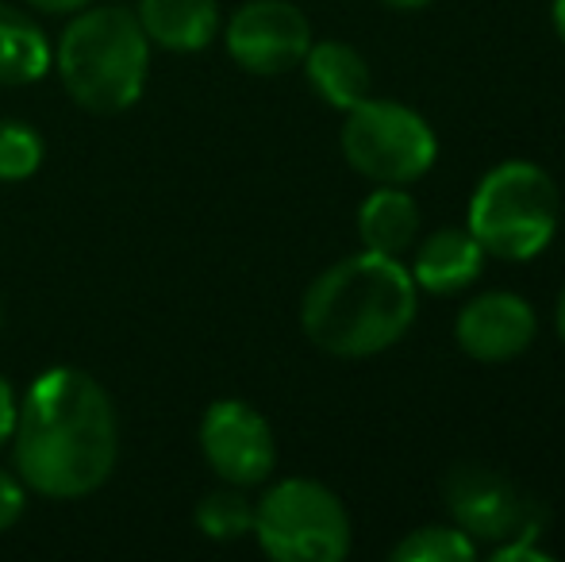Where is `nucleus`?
<instances>
[{"label":"nucleus","mask_w":565,"mask_h":562,"mask_svg":"<svg viewBox=\"0 0 565 562\" xmlns=\"http://www.w3.org/2000/svg\"><path fill=\"white\" fill-rule=\"evenodd\" d=\"M358 235L373 255L401 258L419 235V204L404 185H381L358 209Z\"/></svg>","instance_id":"nucleus-13"},{"label":"nucleus","mask_w":565,"mask_h":562,"mask_svg":"<svg viewBox=\"0 0 565 562\" xmlns=\"http://www.w3.org/2000/svg\"><path fill=\"white\" fill-rule=\"evenodd\" d=\"M139 23L150 43L166 51L193 54L216 39V0H139Z\"/></svg>","instance_id":"nucleus-12"},{"label":"nucleus","mask_w":565,"mask_h":562,"mask_svg":"<svg viewBox=\"0 0 565 562\" xmlns=\"http://www.w3.org/2000/svg\"><path fill=\"white\" fill-rule=\"evenodd\" d=\"M15 474L43 497H85L105 486L119 455L113 397L97 378L54 367L15 405L12 424Z\"/></svg>","instance_id":"nucleus-1"},{"label":"nucleus","mask_w":565,"mask_h":562,"mask_svg":"<svg viewBox=\"0 0 565 562\" xmlns=\"http://www.w3.org/2000/svg\"><path fill=\"white\" fill-rule=\"evenodd\" d=\"M51 43L31 15L0 4V85H31L51 70Z\"/></svg>","instance_id":"nucleus-15"},{"label":"nucleus","mask_w":565,"mask_h":562,"mask_svg":"<svg viewBox=\"0 0 565 562\" xmlns=\"http://www.w3.org/2000/svg\"><path fill=\"white\" fill-rule=\"evenodd\" d=\"M20 512H23V481L0 470V532H8L20 520Z\"/></svg>","instance_id":"nucleus-19"},{"label":"nucleus","mask_w":565,"mask_h":562,"mask_svg":"<svg viewBox=\"0 0 565 562\" xmlns=\"http://www.w3.org/2000/svg\"><path fill=\"white\" fill-rule=\"evenodd\" d=\"M419 289L408 266L388 255H350L308 285L300 324L320 351L335 359H370L408 336Z\"/></svg>","instance_id":"nucleus-2"},{"label":"nucleus","mask_w":565,"mask_h":562,"mask_svg":"<svg viewBox=\"0 0 565 562\" xmlns=\"http://www.w3.org/2000/svg\"><path fill=\"white\" fill-rule=\"evenodd\" d=\"M305 70H308L312 89L320 93L331 108L347 113L358 100L370 97V66H365V59L350 43H339V39L312 43L305 54Z\"/></svg>","instance_id":"nucleus-14"},{"label":"nucleus","mask_w":565,"mask_h":562,"mask_svg":"<svg viewBox=\"0 0 565 562\" xmlns=\"http://www.w3.org/2000/svg\"><path fill=\"white\" fill-rule=\"evenodd\" d=\"M28 4L39 12H82L89 0H28Z\"/></svg>","instance_id":"nucleus-21"},{"label":"nucleus","mask_w":565,"mask_h":562,"mask_svg":"<svg viewBox=\"0 0 565 562\" xmlns=\"http://www.w3.org/2000/svg\"><path fill=\"white\" fill-rule=\"evenodd\" d=\"M554 31H558L565 43V0H554Z\"/></svg>","instance_id":"nucleus-23"},{"label":"nucleus","mask_w":565,"mask_h":562,"mask_svg":"<svg viewBox=\"0 0 565 562\" xmlns=\"http://www.w3.org/2000/svg\"><path fill=\"white\" fill-rule=\"evenodd\" d=\"M381 4H388V8H401V12H416V8L431 4V0H381Z\"/></svg>","instance_id":"nucleus-22"},{"label":"nucleus","mask_w":565,"mask_h":562,"mask_svg":"<svg viewBox=\"0 0 565 562\" xmlns=\"http://www.w3.org/2000/svg\"><path fill=\"white\" fill-rule=\"evenodd\" d=\"M342 155L377 185H412L435 166L439 142L416 108L401 100H358L342 124Z\"/></svg>","instance_id":"nucleus-6"},{"label":"nucleus","mask_w":565,"mask_h":562,"mask_svg":"<svg viewBox=\"0 0 565 562\" xmlns=\"http://www.w3.org/2000/svg\"><path fill=\"white\" fill-rule=\"evenodd\" d=\"M196 528H201L209 540L231 543L243 540V536L254 532V505L246 501L238 489H216L209 494L201 505H196Z\"/></svg>","instance_id":"nucleus-17"},{"label":"nucleus","mask_w":565,"mask_h":562,"mask_svg":"<svg viewBox=\"0 0 565 562\" xmlns=\"http://www.w3.org/2000/svg\"><path fill=\"white\" fill-rule=\"evenodd\" d=\"M201 450L231 486H258L277 463L274 427L246 401H216L201 421Z\"/></svg>","instance_id":"nucleus-9"},{"label":"nucleus","mask_w":565,"mask_h":562,"mask_svg":"<svg viewBox=\"0 0 565 562\" xmlns=\"http://www.w3.org/2000/svg\"><path fill=\"white\" fill-rule=\"evenodd\" d=\"M43 166V139L35 128L0 120V181H23Z\"/></svg>","instance_id":"nucleus-18"},{"label":"nucleus","mask_w":565,"mask_h":562,"mask_svg":"<svg viewBox=\"0 0 565 562\" xmlns=\"http://www.w3.org/2000/svg\"><path fill=\"white\" fill-rule=\"evenodd\" d=\"M443 497L454 524L473 543H492V548L527 543L539 540V532L546 528V509L539 505V497L481 463L454 466L443 481Z\"/></svg>","instance_id":"nucleus-7"},{"label":"nucleus","mask_w":565,"mask_h":562,"mask_svg":"<svg viewBox=\"0 0 565 562\" xmlns=\"http://www.w3.org/2000/svg\"><path fill=\"white\" fill-rule=\"evenodd\" d=\"M558 185L535 162H500L477 181L469 201V232L484 255L527 263L551 247L558 232Z\"/></svg>","instance_id":"nucleus-4"},{"label":"nucleus","mask_w":565,"mask_h":562,"mask_svg":"<svg viewBox=\"0 0 565 562\" xmlns=\"http://www.w3.org/2000/svg\"><path fill=\"white\" fill-rule=\"evenodd\" d=\"M396 562H469L477 559V543L461 532L458 524H431L408 532L401 543L393 548Z\"/></svg>","instance_id":"nucleus-16"},{"label":"nucleus","mask_w":565,"mask_h":562,"mask_svg":"<svg viewBox=\"0 0 565 562\" xmlns=\"http://www.w3.org/2000/svg\"><path fill=\"white\" fill-rule=\"evenodd\" d=\"M535 308L515 293H481L458 312V347L477 362H508L520 359L535 343Z\"/></svg>","instance_id":"nucleus-10"},{"label":"nucleus","mask_w":565,"mask_h":562,"mask_svg":"<svg viewBox=\"0 0 565 562\" xmlns=\"http://www.w3.org/2000/svg\"><path fill=\"white\" fill-rule=\"evenodd\" d=\"M58 77L89 113H124L147 89L150 39L127 8H85L58 39Z\"/></svg>","instance_id":"nucleus-3"},{"label":"nucleus","mask_w":565,"mask_h":562,"mask_svg":"<svg viewBox=\"0 0 565 562\" xmlns=\"http://www.w3.org/2000/svg\"><path fill=\"white\" fill-rule=\"evenodd\" d=\"M554 324H558V336H562V343H565V289H562V297H558V312H554Z\"/></svg>","instance_id":"nucleus-24"},{"label":"nucleus","mask_w":565,"mask_h":562,"mask_svg":"<svg viewBox=\"0 0 565 562\" xmlns=\"http://www.w3.org/2000/svg\"><path fill=\"white\" fill-rule=\"evenodd\" d=\"M481 266L484 247L473 240L469 227H439V232H431L419 243L408 274L416 282V289L447 297V293H458L481 278Z\"/></svg>","instance_id":"nucleus-11"},{"label":"nucleus","mask_w":565,"mask_h":562,"mask_svg":"<svg viewBox=\"0 0 565 562\" xmlns=\"http://www.w3.org/2000/svg\"><path fill=\"white\" fill-rule=\"evenodd\" d=\"M12 424H15V397H12V385L0 374V443L12 439Z\"/></svg>","instance_id":"nucleus-20"},{"label":"nucleus","mask_w":565,"mask_h":562,"mask_svg":"<svg viewBox=\"0 0 565 562\" xmlns=\"http://www.w3.org/2000/svg\"><path fill=\"white\" fill-rule=\"evenodd\" d=\"M254 536L277 562H339L350 551V517L328 486L285 478L254 505Z\"/></svg>","instance_id":"nucleus-5"},{"label":"nucleus","mask_w":565,"mask_h":562,"mask_svg":"<svg viewBox=\"0 0 565 562\" xmlns=\"http://www.w3.org/2000/svg\"><path fill=\"white\" fill-rule=\"evenodd\" d=\"M312 46V23L289 0H250L227 23V54L250 74H285Z\"/></svg>","instance_id":"nucleus-8"}]
</instances>
